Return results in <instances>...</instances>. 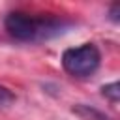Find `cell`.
Returning a JSON list of instances; mask_svg holds the SVG:
<instances>
[{
    "label": "cell",
    "instance_id": "6da1fadb",
    "mask_svg": "<svg viewBox=\"0 0 120 120\" xmlns=\"http://www.w3.org/2000/svg\"><path fill=\"white\" fill-rule=\"evenodd\" d=\"M6 32L21 43H43L64 36L73 21L56 15H36L24 11H11L4 19Z\"/></svg>",
    "mask_w": 120,
    "mask_h": 120
},
{
    "label": "cell",
    "instance_id": "5b68a950",
    "mask_svg": "<svg viewBox=\"0 0 120 120\" xmlns=\"http://www.w3.org/2000/svg\"><path fill=\"white\" fill-rule=\"evenodd\" d=\"M101 94H103L112 105H116L118 99H120V86H118V82H109V84L101 86Z\"/></svg>",
    "mask_w": 120,
    "mask_h": 120
},
{
    "label": "cell",
    "instance_id": "8992f818",
    "mask_svg": "<svg viewBox=\"0 0 120 120\" xmlns=\"http://www.w3.org/2000/svg\"><path fill=\"white\" fill-rule=\"evenodd\" d=\"M118 13H120V6H118V4H112V6L109 8V19H111L112 22H118V21H120Z\"/></svg>",
    "mask_w": 120,
    "mask_h": 120
},
{
    "label": "cell",
    "instance_id": "7a4b0ae2",
    "mask_svg": "<svg viewBox=\"0 0 120 120\" xmlns=\"http://www.w3.org/2000/svg\"><path fill=\"white\" fill-rule=\"evenodd\" d=\"M62 68L66 73L77 79L92 77L101 66V52L94 43H81L62 52Z\"/></svg>",
    "mask_w": 120,
    "mask_h": 120
},
{
    "label": "cell",
    "instance_id": "3957f363",
    "mask_svg": "<svg viewBox=\"0 0 120 120\" xmlns=\"http://www.w3.org/2000/svg\"><path fill=\"white\" fill-rule=\"evenodd\" d=\"M81 120H111L103 111L92 107V105H86V103H77L73 109H71Z\"/></svg>",
    "mask_w": 120,
    "mask_h": 120
},
{
    "label": "cell",
    "instance_id": "277c9868",
    "mask_svg": "<svg viewBox=\"0 0 120 120\" xmlns=\"http://www.w3.org/2000/svg\"><path fill=\"white\" fill-rule=\"evenodd\" d=\"M15 94L8 88V86H4V84H0V112L2 111H8L13 103H15Z\"/></svg>",
    "mask_w": 120,
    "mask_h": 120
}]
</instances>
